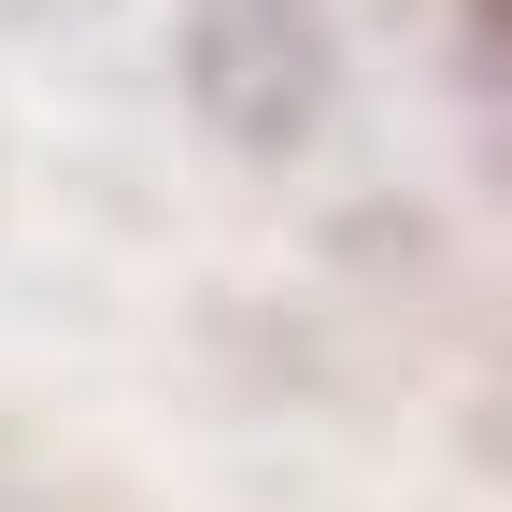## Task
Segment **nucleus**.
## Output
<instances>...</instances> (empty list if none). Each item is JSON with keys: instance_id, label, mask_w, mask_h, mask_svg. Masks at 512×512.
Returning <instances> with one entry per match:
<instances>
[{"instance_id": "obj_1", "label": "nucleus", "mask_w": 512, "mask_h": 512, "mask_svg": "<svg viewBox=\"0 0 512 512\" xmlns=\"http://www.w3.org/2000/svg\"><path fill=\"white\" fill-rule=\"evenodd\" d=\"M171 86L228 157H313L342 114V0H171Z\"/></svg>"}, {"instance_id": "obj_2", "label": "nucleus", "mask_w": 512, "mask_h": 512, "mask_svg": "<svg viewBox=\"0 0 512 512\" xmlns=\"http://www.w3.org/2000/svg\"><path fill=\"white\" fill-rule=\"evenodd\" d=\"M456 29H470V57L512 86V0H456Z\"/></svg>"}, {"instance_id": "obj_3", "label": "nucleus", "mask_w": 512, "mask_h": 512, "mask_svg": "<svg viewBox=\"0 0 512 512\" xmlns=\"http://www.w3.org/2000/svg\"><path fill=\"white\" fill-rule=\"evenodd\" d=\"M484 171H498V200H512V114H498V128H484Z\"/></svg>"}]
</instances>
